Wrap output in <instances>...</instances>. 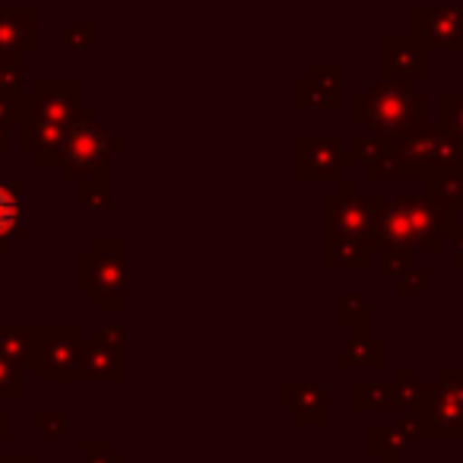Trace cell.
I'll use <instances>...</instances> for the list:
<instances>
[{
  "instance_id": "3957f363",
  "label": "cell",
  "mask_w": 463,
  "mask_h": 463,
  "mask_svg": "<svg viewBox=\"0 0 463 463\" xmlns=\"http://www.w3.org/2000/svg\"><path fill=\"white\" fill-rule=\"evenodd\" d=\"M39 26H35V10L0 7V54H20L35 48Z\"/></svg>"
},
{
  "instance_id": "6da1fadb",
  "label": "cell",
  "mask_w": 463,
  "mask_h": 463,
  "mask_svg": "<svg viewBox=\"0 0 463 463\" xmlns=\"http://www.w3.org/2000/svg\"><path fill=\"white\" fill-rule=\"evenodd\" d=\"M419 109H422V99L397 83L372 86L365 96H359V118L372 124L374 130L406 128L419 115Z\"/></svg>"
},
{
  "instance_id": "277c9868",
  "label": "cell",
  "mask_w": 463,
  "mask_h": 463,
  "mask_svg": "<svg viewBox=\"0 0 463 463\" xmlns=\"http://www.w3.org/2000/svg\"><path fill=\"white\" fill-rule=\"evenodd\" d=\"M77 349H80V343L71 340V330H67L64 340H48V355H45L42 374H45V378H71V365H80Z\"/></svg>"
},
{
  "instance_id": "8992f818",
  "label": "cell",
  "mask_w": 463,
  "mask_h": 463,
  "mask_svg": "<svg viewBox=\"0 0 463 463\" xmlns=\"http://www.w3.org/2000/svg\"><path fill=\"white\" fill-rule=\"evenodd\" d=\"M20 216H23V200L16 191L0 184V245L10 239L20 225Z\"/></svg>"
},
{
  "instance_id": "9c48e42d",
  "label": "cell",
  "mask_w": 463,
  "mask_h": 463,
  "mask_svg": "<svg viewBox=\"0 0 463 463\" xmlns=\"http://www.w3.org/2000/svg\"><path fill=\"white\" fill-rule=\"evenodd\" d=\"M4 429H7V419H4V412H0V435H4Z\"/></svg>"
},
{
  "instance_id": "52a82bcc",
  "label": "cell",
  "mask_w": 463,
  "mask_h": 463,
  "mask_svg": "<svg viewBox=\"0 0 463 463\" xmlns=\"http://www.w3.org/2000/svg\"><path fill=\"white\" fill-rule=\"evenodd\" d=\"M23 67L16 54H0V96H20Z\"/></svg>"
},
{
  "instance_id": "5b68a950",
  "label": "cell",
  "mask_w": 463,
  "mask_h": 463,
  "mask_svg": "<svg viewBox=\"0 0 463 463\" xmlns=\"http://www.w3.org/2000/svg\"><path fill=\"white\" fill-rule=\"evenodd\" d=\"M387 64H391L393 73H419L422 71V54L412 48V42L391 39L387 42Z\"/></svg>"
},
{
  "instance_id": "ba28073f",
  "label": "cell",
  "mask_w": 463,
  "mask_h": 463,
  "mask_svg": "<svg viewBox=\"0 0 463 463\" xmlns=\"http://www.w3.org/2000/svg\"><path fill=\"white\" fill-rule=\"evenodd\" d=\"M92 35H96V26L92 23H80V26L67 29V45L77 48V52H86L92 45Z\"/></svg>"
},
{
  "instance_id": "7a4b0ae2",
  "label": "cell",
  "mask_w": 463,
  "mask_h": 463,
  "mask_svg": "<svg viewBox=\"0 0 463 463\" xmlns=\"http://www.w3.org/2000/svg\"><path fill=\"white\" fill-rule=\"evenodd\" d=\"M58 149H61V159L71 168H96L105 162L109 137H105L102 124L96 121V115L90 109H83L80 118H73V124L67 128Z\"/></svg>"
}]
</instances>
